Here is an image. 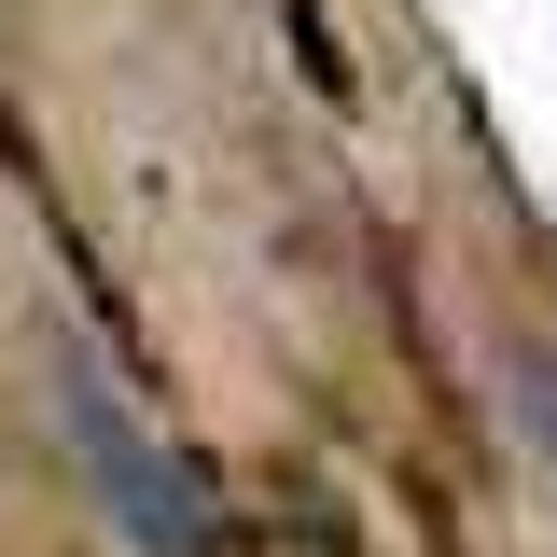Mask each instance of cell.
<instances>
[{
  "instance_id": "obj_2",
  "label": "cell",
  "mask_w": 557,
  "mask_h": 557,
  "mask_svg": "<svg viewBox=\"0 0 557 557\" xmlns=\"http://www.w3.org/2000/svg\"><path fill=\"white\" fill-rule=\"evenodd\" d=\"M502 391H516V418H530V460H544V487H557V348H516V362H502Z\"/></svg>"
},
{
  "instance_id": "obj_1",
  "label": "cell",
  "mask_w": 557,
  "mask_h": 557,
  "mask_svg": "<svg viewBox=\"0 0 557 557\" xmlns=\"http://www.w3.org/2000/svg\"><path fill=\"white\" fill-rule=\"evenodd\" d=\"M57 405H70V446H84V474L112 487V516H126L139 557H223V516H209L196 460H168V446L139 432V405L84 362V348H57Z\"/></svg>"
}]
</instances>
